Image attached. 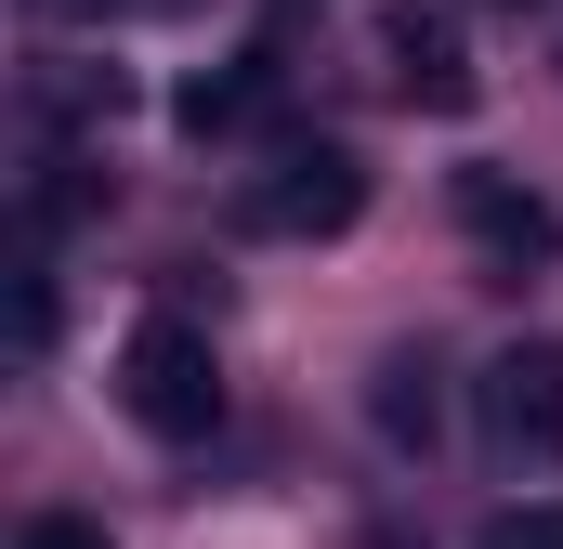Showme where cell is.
<instances>
[{"instance_id": "obj_2", "label": "cell", "mask_w": 563, "mask_h": 549, "mask_svg": "<svg viewBox=\"0 0 563 549\" xmlns=\"http://www.w3.org/2000/svg\"><path fill=\"white\" fill-rule=\"evenodd\" d=\"M341 223H367V157L354 144H288L250 183V236H341Z\"/></svg>"}, {"instance_id": "obj_3", "label": "cell", "mask_w": 563, "mask_h": 549, "mask_svg": "<svg viewBox=\"0 0 563 549\" xmlns=\"http://www.w3.org/2000/svg\"><path fill=\"white\" fill-rule=\"evenodd\" d=\"M459 236L485 249V288H525V274L563 262V210L511 170H459Z\"/></svg>"}, {"instance_id": "obj_6", "label": "cell", "mask_w": 563, "mask_h": 549, "mask_svg": "<svg viewBox=\"0 0 563 549\" xmlns=\"http://www.w3.org/2000/svg\"><path fill=\"white\" fill-rule=\"evenodd\" d=\"M276 40H250V53H223V66H197V79H184V92H170V119H184V132L197 144H223V132H250V119H263V105H276Z\"/></svg>"}, {"instance_id": "obj_1", "label": "cell", "mask_w": 563, "mask_h": 549, "mask_svg": "<svg viewBox=\"0 0 563 549\" xmlns=\"http://www.w3.org/2000/svg\"><path fill=\"white\" fill-rule=\"evenodd\" d=\"M119 406H132L157 445H210V432H223V354H210L197 314H144L132 340H119Z\"/></svg>"}, {"instance_id": "obj_5", "label": "cell", "mask_w": 563, "mask_h": 549, "mask_svg": "<svg viewBox=\"0 0 563 549\" xmlns=\"http://www.w3.org/2000/svg\"><path fill=\"white\" fill-rule=\"evenodd\" d=\"M472 406H485V432H498L511 458H563V340H511V354L472 380Z\"/></svg>"}, {"instance_id": "obj_10", "label": "cell", "mask_w": 563, "mask_h": 549, "mask_svg": "<svg viewBox=\"0 0 563 549\" xmlns=\"http://www.w3.org/2000/svg\"><path fill=\"white\" fill-rule=\"evenodd\" d=\"M119 105H132V92H119V66H79V79H53V119H66V132H106Z\"/></svg>"}, {"instance_id": "obj_8", "label": "cell", "mask_w": 563, "mask_h": 549, "mask_svg": "<svg viewBox=\"0 0 563 549\" xmlns=\"http://www.w3.org/2000/svg\"><path fill=\"white\" fill-rule=\"evenodd\" d=\"M92 197H106V183H92V157H66V144H53V157H40V183H26V236L53 249V236L92 210Z\"/></svg>"}, {"instance_id": "obj_13", "label": "cell", "mask_w": 563, "mask_h": 549, "mask_svg": "<svg viewBox=\"0 0 563 549\" xmlns=\"http://www.w3.org/2000/svg\"><path fill=\"white\" fill-rule=\"evenodd\" d=\"M66 13H92V26H106V13H197V0H66Z\"/></svg>"}, {"instance_id": "obj_14", "label": "cell", "mask_w": 563, "mask_h": 549, "mask_svg": "<svg viewBox=\"0 0 563 549\" xmlns=\"http://www.w3.org/2000/svg\"><path fill=\"white\" fill-rule=\"evenodd\" d=\"M498 13H538V0H498Z\"/></svg>"}, {"instance_id": "obj_4", "label": "cell", "mask_w": 563, "mask_h": 549, "mask_svg": "<svg viewBox=\"0 0 563 549\" xmlns=\"http://www.w3.org/2000/svg\"><path fill=\"white\" fill-rule=\"evenodd\" d=\"M380 66H394V92H407L420 119H472V105H485L472 40H459L445 13H420V0H394V13H380Z\"/></svg>"}, {"instance_id": "obj_11", "label": "cell", "mask_w": 563, "mask_h": 549, "mask_svg": "<svg viewBox=\"0 0 563 549\" xmlns=\"http://www.w3.org/2000/svg\"><path fill=\"white\" fill-rule=\"evenodd\" d=\"M472 549H563V497H525V511H498Z\"/></svg>"}, {"instance_id": "obj_7", "label": "cell", "mask_w": 563, "mask_h": 549, "mask_svg": "<svg viewBox=\"0 0 563 549\" xmlns=\"http://www.w3.org/2000/svg\"><path fill=\"white\" fill-rule=\"evenodd\" d=\"M367 432H380L394 458H432V432H445V380H432V354H420V340L367 367Z\"/></svg>"}, {"instance_id": "obj_9", "label": "cell", "mask_w": 563, "mask_h": 549, "mask_svg": "<svg viewBox=\"0 0 563 549\" xmlns=\"http://www.w3.org/2000/svg\"><path fill=\"white\" fill-rule=\"evenodd\" d=\"M53 327H66V301H53V262H40V236H26V262H13V340L40 354Z\"/></svg>"}, {"instance_id": "obj_12", "label": "cell", "mask_w": 563, "mask_h": 549, "mask_svg": "<svg viewBox=\"0 0 563 549\" xmlns=\"http://www.w3.org/2000/svg\"><path fill=\"white\" fill-rule=\"evenodd\" d=\"M13 549H106V524H92V511H40Z\"/></svg>"}]
</instances>
